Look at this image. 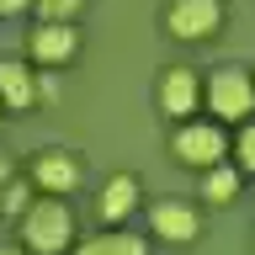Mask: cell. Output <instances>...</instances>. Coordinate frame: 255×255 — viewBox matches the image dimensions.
Wrapping results in <instances>:
<instances>
[{"label": "cell", "mask_w": 255, "mask_h": 255, "mask_svg": "<svg viewBox=\"0 0 255 255\" xmlns=\"http://www.w3.org/2000/svg\"><path fill=\"white\" fill-rule=\"evenodd\" d=\"M5 175H11V165H5V159H0V191H5Z\"/></svg>", "instance_id": "18"}, {"label": "cell", "mask_w": 255, "mask_h": 255, "mask_svg": "<svg viewBox=\"0 0 255 255\" xmlns=\"http://www.w3.org/2000/svg\"><path fill=\"white\" fill-rule=\"evenodd\" d=\"M149 234L165 239V245H191V239L202 234V213L191 202H175V197H159L149 207Z\"/></svg>", "instance_id": "7"}, {"label": "cell", "mask_w": 255, "mask_h": 255, "mask_svg": "<svg viewBox=\"0 0 255 255\" xmlns=\"http://www.w3.org/2000/svg\"><path fill=\"white\" fill-rule=\"evenodd\" d=\"M234 143L223 138V128L207 117V123H181L175 128V138H170V154L181 159V165H197V170H213V165H223V154H229Z\"/></svg>", "instance_id": "3"}, {"label": "cell", "mask_w": 255, "mask_h": 255, "mask_svg": "<svg viewBox=\"0 0 255 255\" xmlns=\"http://www.w3.org/2000/svg\"><path fill=\"white\" fill-rule=\"evenodd\" d=\"M234 197H239V165H213V170L202 175V202L229 207Z\"/></svg>", "instance_id": "12"}, {"label": "cell", "mask_w": 255, "mask_h": 255, "mask_svg": "<svg viewBox=\"0 0 255 255\" xmlns=\"http://www.w3.org/2000/svg\"><path fill=\"white\" fill-rule=\"evenodd\" d=\"M0 255H27V250H11V245H0Z\"/></svg>", "instance_id": "19"}, {"label": "cell", "mask_w": 255, "mask_h": 255, "mask_svg": "<svg viewBox=\"0 0 255 255\" xmlns=\"http://www.w3.org/2000/svg\"><path fill=\"white\" fill-rule=\"evenodd\" d=\"M159 21L175 43H202L223 27V0H170Z\"/></svg>", "instance_id": "4"}, {"label": "cell", "mask_w": 255, "mask_h": 255, "mask_svg": "<svg viewBox=\"0 0 255 255\" xmlns=\"http://www.w3.org/2000/svg\"><path fill=\"white\" fill-rule=\"evenodd\" d=\"M0 107H11V112L37 107V69H32V64L0 59Z\"/></svg>", "instance_id": "9"}, {"label": "cell", "mask_w": 255, "mask_h": 255, "mask_svg": "<svg viewBox=\"0 0 255 255\" xmlns=\"http://www.w3.org/2000/svg\"><path fill=\"white\" fill-rule=\"evenodd\" d=\"M133 207H138V181L133 175H112L101 186V218H107V229H123Z\"/></svg>", "instance_id": "10"}, {"label": "cell", "mask_w": 255, "mask_h": 255, "mask_svg": "<svg viewBox=\"0 0 255 255\" xmlns=\"http://www.w3.org/2000/svg\"><path fill=\"white\" fill-rule=\"evenodd\" d=\"M32 191H37V186H32V181H11V186L0 191V207H5V218H21V213H27V207L37 202Z\"/></svg>", "instance_id": "13"}, {"label": "cell", "mask_w": 255, "mask_h": 255, "mask_svg": "<svg viewBox=\"0 0 255 255\" xmlns=\"http://www.w3.org/2000/svg\"><path fill=\"white\" fill-rule=\"evenodd\" d=\"M37 0H0V16H21V11H32Z\"/></svg>", "instance_id": "17"}, {"label": "cell", "mask_w": 255, "mask_h": 255, "mask_svg": "<svg viewBox=\"0 0 255 255\" xmlns=\"http://www.w3.org/2000/svg\"><path fill=\"white\" fill-rule=\"evenodd\" d=\"M32 11H37V21H69L75 27V16L85 11V0H37Z\"/></svg>", "instance_id": "14"}, {"label": "cell", "mask_w": 255, "mask_h": 255, "mask_svg": "<svg viewBox=\"0 0 255 255\" xmlns=\"http://www.w3.org/2000/svg\"><path fill=\"white\" fill-rule=\"evenodd\" d=\"M154 85H159V91H154L159 112L175 117V123H191V112L202 107V85H207V80L197 75V69H186V64H170V69H159Z\"/></svg>", "instance_id": "5"}, {"label": "cell", "mask_w": 255, "mask_h": 255, "mask_svg": "<svg viewBox=\"0 0 255 255\" xmlns=\"http://www.w3.org/2000/svg\"><path fill=\"white\" fill-rule=\"evenodd\" d=\"M234 165H239V170H255V123L239 128V138H234Z\"/></svg>", "instance_id": "15"}, {"label": "cell", "mask_w": 255, "mask_h": 255, "mask_svg": "<svg viewBox=\"0 0 255 255\" xmlns=\"http://www.w3.org/2000/svg\"><path fill=\"white\" fill-rule=\"evenodd\" d=\"M37 101H48V107L59 101V75L53 69H37Z\"/></svg>", "instance_id": "16"}, {"label": "cell", "mask_w": 255, "mask_h": 255, "mask_svg": "<svg viewBox=\"0 0 255 255\" xmlns=\"http://www.w3.org/2000/svg\"><path fill=\"white\" fill-rule=\"evenodd\" d=\"M202 107L213 112V123H250V112H255V75H245L234 64L213 69L207 85H202Z\"/></svg>", "instance_id": "2"}, {"label": "cell", "mask_w": 255, "mask_h": 255, "mask_svg": "<svg viewBox=\"0 0 255 255\" xmlns=\"http://www.w3.org/2000/svg\"><path fill=\"white\" fill-rule=\"evenodd\" d=\"M27 181L43 197H64V191H75L80 181H85V165H80L69 149H37V154L27 159Z\"/></svg>", "instance_id": "6"}, {"label": "cell", "mask_w": 255, "mask_h": 255, "mask_svg": "<svg viewBox=\"0 0 255 255\" xmlns=\"http://www.w3.org/2000/svg\"><path fill=\"white\" fill-rule=\"evenodd\" d=\"M75 245V213L64 207V197H37L21 213V250L27 255H64Z\"/></svg>", "instance_id": "1"}, {"label": "cell", "mask_w": 255, "mask_h": 255, "mask_svg": "<svg viewBox=\"0 0 255 255\" xmlns=\"http://www.w3.org/2000/svg\"><path fill=\"white\" fill-rule=\"evenodd\" d=\"M80 48V32L69 27V21H37L27 37V53L32 64H43V69H53V64H69Z\"/></svg>", "instance_id": "8"}, {"label": "cell", "mask_w": 255, "mask_h": 255, "mask_svg": "<svg viewBox=\"0 0 255 255\" xmlns=\"http://www.w3.org/2000/svg\"><path fill=\"white\" fill-rule=\"evenodd\" d=\"M75 255H149V245H143V234H133V229H101V234L80 239Z\"/></svg>", "instance_id": "11"}]
</instances>
